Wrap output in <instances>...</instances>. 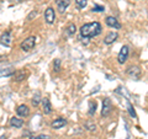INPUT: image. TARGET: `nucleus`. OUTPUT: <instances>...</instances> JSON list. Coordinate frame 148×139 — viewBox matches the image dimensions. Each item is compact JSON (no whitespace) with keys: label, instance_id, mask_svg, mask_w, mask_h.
<instances>
[{"label":"nucleus","instance_id":"f257e3e1","mask_svg":"<svg viewBox=\"0 0 148 139\" xmlns=\"http://www.w3.org/2000/svg\"><path fill=\"white\" fill-rule=\"evenodd\" d=\"M101 25L99 22H90V24H85L80 27V36L82 38L88 40L90 37H95L101 33Z\"/></svg>","mask_w":148,"mask_h":139},{"label":"nucleus","instance_id":"f03ea898","mask_svg":"<svg viewBox=\"0 0 148 139\" xmlns=\"http://www.w3.org/2000/svg\"><path fill=\"white\" fill-rule=\"evenodd\" d=\"M35 44H36V37L35 36H30V37H27L25 41H22L20 47H21L22 50L29 52V50H31L32 48L35 47Z\"/></svg>","mask_w":148,"mask_h":139},{"label":"nucleus","instance_id":"7ed1b4c3","mask_svg":"<svg viewBox=\"0 0 148 139\" xmlns=\"http://www.w3.org/2000/svg\"><path fill=\"white\" fill-rule=\"evenodd\" d=\"M112 111V104H111V100L110 99H104L103 100V110H101V116L103 117H108V116L111 113Z\"/></svg>","mask_w":148,"mask_h":139},{"label":"nucleus","instance_id":"20e7f679","mask_svg":"<svg viewBox=\"0 0 148 139\" xmlns=\"http://www.w3.org/2000/svg\"><path fill=\"white\" fill-rule=\"evenodd\" d=\"M45 20L48 25H52L54 20H56V12H54V9L53 7H47L45 11Z\"/></svg>","mask_w":148,"mask_h":139},{"label":"nucleus","instance_id":"39448f33","mask_svg":"<svg viewBox=\"0 0 148 139\" xmlns=\"http://www.w3.org/2000/svg\"><path fill=\"white\" fill-rule=\"evenodd\" d=\"M128 53H130L128 47H127V46H123V47L121 48V50H120V53H119V57H117V61H119L120 64H123L125 62L127 61Z\"/></svg>","mask_w":148,"mask_h":139},{"label":"nucleus","instance_id":"423d86ee","mask_svg":"<svg viewBox=\"0 0 148 139\" xmlns=\"http://www.w3.org/2000/svg\"><path fill=\"white\" fill-rule=\"evenodd\" d=\"M0 43L5 47H10L11 46V33L10 31H5L4 33L0 36Z\"/></svg>","mask_w":148,"mask_h":139},{"label":"nucleus","instance_id":"0eeeda50","mask_svg":"<svg viewBox=\"0 0 148 139\" xmlns=\"http://www.w3.org/2000/svg\"><path fill=\"white\" fill-rule=\"evenodd\" d=\"M106 25H108L109 27H111V29H121V24L115 18L114 16H108L106 17Z\"/></svg>","mask_w":148,"mask_h":139},{"label":"nucleus","instance_id":"6e6552de","mask_svg":"<svg viewBox=\"0 0 148 139\" xmlns=\"http://www.w3.org/2000/svg\"><path fill=\"white\" fill-rule=\"evenodd\" d=\"M56 4H57L58 11L59 12H64L66 11V9L69 6V4H71V0H56Z\"/></svg>","mask_w":148,"mask_h":139},{"label":"nucleus","instance_id":"1a4fd4ad","mask_svg":"<svg viewBox=\"0 0 148 139\" xmlns=\"http://www.w3.org/2000/svg\"><path fill=\"white\" fill-rule=\"evenodd\" d=\"M16 113L20 116V117H27L30 114V108L27 107L26 105H20L16 110Z\"/></svg>","mask_w":148,"mask_h":139},{"label":"nucleus","instance_id":"9d476101","mask_svg":"<svg viewBox=\"0 0 148 139\" xmlns=\"http://www.w3.org/2000/svg\"><path fill=\"white\" fill-rule=\"evenodd\" d=\"M117 37H119L117 32H110V33L105 37L104 42H105V44H111V43H114L115 41L117 40Z\"/></svg>","mask_w":148,"mask_h":139},{"label":"nucleus","instance_id":"9b49d317","mask_svg":"<svg viewBox=\"0 0 148 139\" xmlns=\"http://www.w3.org/2000/svg\"><path fill=\"white\" fill-rule=\"evenodd\" d=\"M42 107H43V113L45 114H49L52 112V106H51V102L48 99H42Z\"/></svg>","mask_w":148,"mask_h":139},{"label":"nucleus","instance_id":"f8f14e48","mask_svg":"<svg viewBox=\"0 0 148 139\" xmlns=\"http://www.w3.org/2000/svg\"><path fill=\"white\" fill-rule=\"evenodd\" d=\"M66 124H67V121H66L64 118H57V119H54V121L52 122V128L59 129V128L64 127Z\"/></svg>","mask_w":148,"mask_h":139},{"label":"nucleus","instance_id":"ddd939ff","mask_svg":"<svg viewBox=\"0 0 148 139\" xmlns=\"http://www.w3.org/2000/svg\"><path fill=\"white\" fill-rule=\"evenodd\" d=\"M22 124H24V121L18 117H12L10 119V126L11 127H15V128H21Z\"/></svg>","mask_w":148,"mask_h":139},{"label":"nucleus","instance_id":"4468645a","mask_svg":"<svg viewBox=\"0 0 148 139\" xmlns=\"http://www.w3.org/2000/svg\"><path fill=\"white\" fill-rule=\"evenodd\" d=\"M26 76V74H25V70H18L15 73V80L16 81H21V80H24V78Z\"/></svg>","mask_w":148,"mask_h":139},{"label":"nucleus","instance_id":"2eb2a0df","mask_svg":"<svg viewBox=\"0 0 148 139\" xmlns=\"http://www.w3.org/2000/svg\"><path fill=\"white\" fill-rule=\"evenodd\" d=\"M66 31H67V35L68 36H73L74 33H75V31H77V27H75V25H74V24H71V25L67 27Z\"/></svg>","mask_w":148,"mask_h":139},{"label":"nucleus","instance_id":"dca6fc26","mask_svg":"<svg viewBox=\"0 0 148 139\" xmlns=\"http://www.w3.org/2000/svg\"><path fill=\"white\" fill-rule=\"evenodd\" d=\"M95 111H96V102H95V101H90V102H89V114L94 116Z\"/></svg>","mask_w":148,"mask_h":139},{"label":"nucleus","instance_id":"f3484780","mask_svg":"<svg viewBox=\"0 0 148 139\" xmlns=\"http://www.w3.org/2000/svg\"><path fill=\"white\" fill-rule=\"evenodd\" d=\"M42 101V99H41V95L40 92H36V95L34 96V99H32V105L34 106H38V104Z\"/></svg>","mask_w":148,"mask_h":139},{"label":"nucleus","instance_id":"a211bd4d","mask_svg":"<svg viewBox=\"0 0 148 139\" xmlns=\"http://www.w3.org/2000/svg\"><path fill=\"white\" fill-rule=\"evenodd\" d=\"M75 4L78 9H84L88 5V0H75Z\"/></svg>","mask_w":148,"mask_h":139},{"label":"nucleus","instance_id":"6ab92c4d","mask_svg":"<svg viewBox=\"0 0 148 139\" xmlns=\"http://www.w3.org/2000/svg\"><path fill=\"white\" fill-rule=\"evenodd\" d=\"M127 107H128V112H130V116L131 117H133V118H136L137 116H136V111H135V108H133V106L130 104V102H127Z\"/></svg>","mask_w":148,"mask_h":139},{"label":"nucleus","instance_id":"aec40b11","mask_svg":"<svg viewBox=\"0 0 148 139\" xmlns=\"http://www.w3.org/2000/svg\"><path fill=\"white\" fill-rule=\"evenodd\" d=\"M3 70H4V72H0V76H4V75H5V76H9V75H11V74L14 73V70H12L11 68L3 69Z\"/></svg>","mask_w":148,"mask_h":139},{"label":"nucleus","instance_id":"412c9836","mask_svg":"<svg viewBox=\"0 0 148 139\" xmlns=\"http://www.w3.org/2000/svg\"><path fill=\"white\" fill-rule=\"evenodd\" d=\"M53 68H54V72H59V69H61V61L59 59H56L54 61Z\"/></svg>","mask_w":148,"mask_h":139},{"label":"nucleus","instance_id":"4be33fe9","mask_svg":"<svg viewBox=\"0 0 148 139\" xmlns=\"http://www.w3.org/2000/svg\"><path fill=\"white\" fill-rule=\"evenodd\" d=\"M91 11H92V12H100V11H104V6H101V5H95L94 7L91 9Z\"/></svg>","mask_w":148,"mask_h":139},{"label":"nucleus","instance_id":"5701e85b","mask_svg":"<svg viewBox=\"0 0 148 139\" xmlns=\"http://www.w3.org/2000/svg\"><path fill=\"white\" fill-rule=\"evenodd\" d=\"M31 139H51V137L49 136H45V134H40V136L31 137Z\"/></svg>","mask_w":148,"mask_h":139},{"label":"nucleus","instance_id":"b1692460","mask_svg":"<svg viewBox=\"0 0 148 139\" xmlns=\"http://www.w3.org/2000/svg\"><path fill=\"white\" fill-rule=\"evenodd\" d=\"M36 15H37V12H36V11H32L30 15H29V20H31V18H32V17H35Z\"/></svg>","mask_w":148,"mask_h":139},{"label":"nucleus","instance_id":"393cba45","mask_svg":"<svg viewBox=\"0 0 148 139\" xmlns=\"http://www.w3.org/2000/svg\"><path fill=\"white\" fill-rule=\"evenodd\" d=\"M4 61V55H0V62H3Z\"/></svg>","mask_w":148,"mask_h":139},{"label":"nucleus","instance_id":"a878e982","mask_svg":"<svg viewBox=\"0 0 148 139\" xmlns=\"http://www.w3.org/2000/svg\"><path fill=\"white\" fill-rule=\"evenodd\" d=\"M0 139H6V136H1V137H0Z\"/></svg>","mask_w":148,"mask_h":139}]
</instances>
